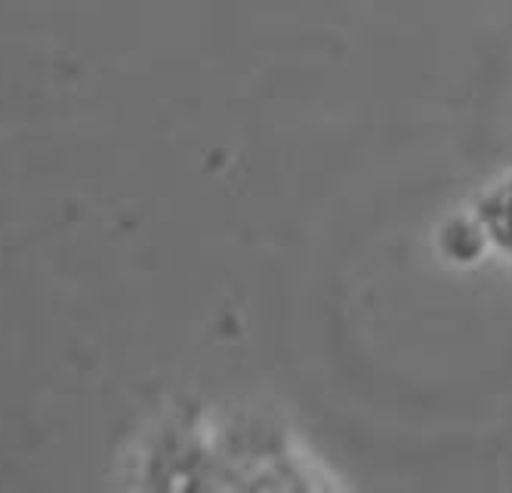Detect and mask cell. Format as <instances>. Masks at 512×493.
<instances>
[{
	"instance_id": "1",
	"label": "cell",
	"mask_w": 512,
	"mask_h": 493,
	"mask_svg": "<svg viewBox=\"0 0 512 493\" xmlns=\"http://www.w3.org/2000/svg\"><path fill=\"white\" fill-rule=\"evenodd\" d=\"M491 225H494L497 238L506 244V250H512V185H506L503 198H497V201H494Z\"/></svg>"
}]
</instances>
